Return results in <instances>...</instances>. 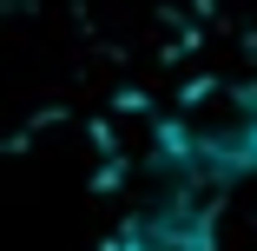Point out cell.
<instances>
[{
  "label": "cell",
  "instance_id": "1",
  "mask_svg": "<svg viewBox=\"0 0 257 251\" xmlns=\"http://www.w3.org/2000/svg\"><path fill=\"white\" fill-rule=\"evenodd\" d=\"M152 172L198 179L231 192L257 179V86L250 79H204L178 93V106L152 132Z\"/></svg>",
  "mask_w": 257,
  "mask_h": 251
},
{
  "label": "cell",
  "instance_id": "2",
  "mask_svg": "<svg viewBox=\"0 0 257 251\" xmlns=\"http://www.w3.org/2000/svg\"><path fill=\"white\" fill-rule=\"evenodd\" d=\"M152 179H159V192L99 238V251H218L224 192L172 172H152Z\"/></svg>",
  "mask_w": 257,
  "mask_h": 251
},
{
  "label": "cell",
  "instance_id": "3",
  "mask_svg": "<svg viewBox=\"0 0 257 251\" xmlns=\"http://www.w3.org/2000/svg\"><path fill=\"white\" fill-rule=\"evenodd\" d=\"M0 7H14V0H0Z\"/></svg>",
  "mask_w": 257,
  "mask_h": 251
}]
</instances>
